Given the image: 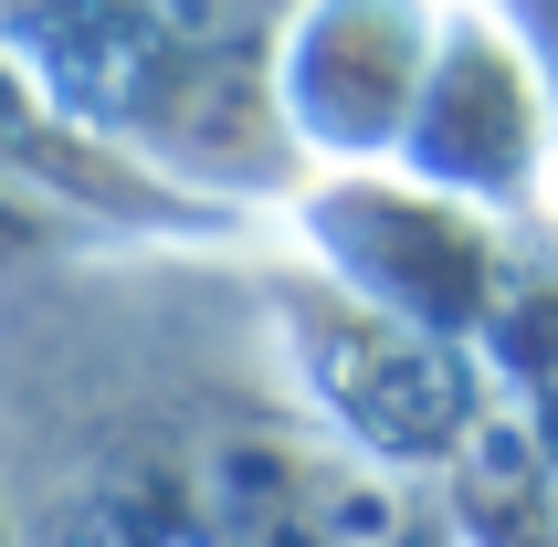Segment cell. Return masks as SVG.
Instances as JSON below:
<instances>
[{"instance_id":"1","label":"cell","mask_w":558,"mask_h":547,"mask_svg":"<svg viewBox=\"0 0 558 547\" xmlns=\"http://www.w3.org/2000/svg\"><path fill=\"white\" fill-rule=\"evenodd\" d=\"M0 495L22 547H442L306 411L264 264L211 253L0 305Z\"/></svg>"},{"instance_id":"2","label":"cell","mask_w":558,"mask_h":547,"mask_svg":"<svg viewBox=\"0 0 558 547\" xmlns=\"http://www.w3.org/2000/svg\"><path fill=\"white\" fill-rule=\"evenodd\" d=\"M306 0H32L0 11L63 117L137 137L211 211L295 200L306 158L275 117V53Z\"/></svg>"},{"instance_id":"3","label":"cell","mask_w":558,"mask_h":547,"mask_svg":"<svg viewBox=\"0 0 558 547\" xmlns=\"http://www.w3.org/2000/svg\"><path fill=\"white\" fill-rule=\"evenodd\" d=\"M264 305H275L284 368L327 431L379 474H453L485 442L496 379L474 348H442L422 327H390L379 305H359L348 284H327L316 264H264Z\"/></svg>"},{"instance_id":"4","label":"cell","mask_w":558,"mask_h":547,"mask_svg":"<svg viewBox=\"0 0 558 547\" xmlns=\"http://www.w3.org/2000/svg\"><path fill=\"white\" fill-rule=\"evenodd\" d=\"M295 243L327 284L379 305L390 327H422L442 348H485L506 295V243L517 221H485L464 200L422 190L411 169H327L284 200Z\"/></svg>"},{"instance_id":"5","label":"cell","mask_w":558,"mask_h":547,"mask_svg":"<svg viewBox=\"0 0 558 547\" xmlns=\"http://www.w3.org/2000/svg\"><path fill=\"white\" fill-rule=\"evenodd\" d=\"M401 169L442 200L485 221H537L558 180V106L537 85L527 42L506 32L496 0H453L442 11V53L422 85V117L401 137Z\"/></svg>"},{"instance_id":"6","label":"cell","mask_w":558,"mask_h":547,"mask_svg":"<svg viewBox=\"0 0 558 547\" xmlns=\"http://www.w3.org/2000/svg\"><path fill=\"white\" fill-rule=\"evenodd\" d=\"M453 0H306L275 53V117L284 148L327 169H401V137L422 117Z\"/></svg>"},{"instance_id":"7","label":"cell","mask_w":558,"mask_h":547,"mask_svg":"<svg viewBox=\"0 0 558 547\" xmlns=\"http://www.w3.org/2000/svg\"><path fill=\"white\" fill-rule=\"evenodd\" d=\"M496 11H506V32L527 42L537 85H548V106H558V0H496Z\"/></svg>"},{"instance_id":"8","label":"cell","mask_w":558,"mask_h":547,"mask_svg":"<svg viewBox=\"0 0 558 547\" xmlns=\"http://www.w3.org/2000/svg\"><path fill=\"white\" fill-rule=\"evenodd\" d=\"M527 431H537V453L558 463V379H548V390H537V422H527Z\"/></svg>"},{"instance_id":"9","label":"cell","mask_w":558,"mask_h":547,"mask_svg":"<svg viewBox=\"0 0 558 547\" xmlns=\"http://www.w3.org/2000/svg\"><path fill=\"white\" fill-rule=\"evenodd\" d=\"M0 547H22V526H11V495H0Z\"/></svg>"}]
</instances>
